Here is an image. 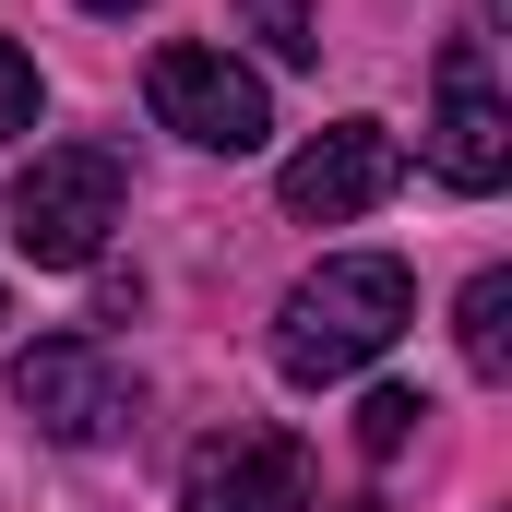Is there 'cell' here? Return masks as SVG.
Here are the masks:
<instances>
[{"label":"cell","instance_id":"1","mask_svg":"<svg viewBox=\"0 0 512 512\" xmlns=\"http://www.w3.org/2000/svg\"><path fill=\"white\" fill-rule=\"evenodd\" d=\"M405 322H417V274H405L393 251H334L298 298H286V322H274V370L310 382V393H322V382H358Z\"/></svg>","mask_w":512,"mask_h":512},{"label":"cell","instance_id":"2","mask_svg":"<svg viewBox=\"0 0 512 512\" xmlns=\"http://www.w3.org/2000/svg\"><path fill=\"white\" fill-rule=\"evenodd\" d=\"M120 203H131V167L108 143H48V155L12 179V251L36 262V274H84V262L108 251Z\"/></svg>","mask_w":512,"mask_h":512},{"label":"cell","instance_id":"3","mask_svg":"<svg viewBox=\"0 0 512 512\" xmlns=\"http://www.w3.org/2000/svg\"><path fill=\"white\" fill-rule=\"evenodd\" d=\"M12 405L48 429V441H72V453H96V441H120L131 429V370L96 346V334H48V346H24L12 358Z\"/></svg>","mask_w":512,"mask_h":512},{"label":"cell","instance_id":"4","mask_svg":"<svg viewBox=\"0 0 512 512\" xmlns=\"http://www.w3.org/2000/svg\"><path fill=\"white\" fill-rule=\"evenodd\" d=\"M143 96H155V120L179 131V143H203V155H262V131H274L262 72H239L227 48H155Z\"/></svg>","mask_w":512,"mask_h":512},{"label":"cell","instance_id":"5","mask_svg":"<svg viewBox=\"0 0 512 512\" xmlns=\"http://www.w3.org/2000/svg\"><path fill=\"white\" fill-rule=\"evenodd\" d=\"M179 512H310V441L298 429H215L179 477Z\"/></svg>","mask_w":512,"mask_h":512},{"label":"cell","instance_id":"6","mask_svg":"<svg viewBox=\"0 0 512 512\" xmlns=\"http://www.w3.org/2000/svg\"><path fill=\"white\" fill-rule=\"evenodd\" d=\"M393 179H405V143H393L382 120H334L322 143H298L286 155V215L298 227H346V215H370V203H393Z\"/></svg>","mask_w":512,"mask_h":512},{"label":"cell","instance_id":"7","mask_svg":"<svg viewBox=\"0 0 512 512\" xmlns=\"http://www.w3.org/2000/svg\"><path fill=\"white\" fill-rule=\"evenodd\" d=\"M429 167H441L453 191H501V179H512V108H501L489 60H477L465 36L441 48V120H429Z\"/></svg>","mask_w":512,"mask_h":512},{"label":"cell","instance_id":"8","mask_svg":"<svg viewBox=\"0 0 512 512\" xmlns=\"http://www.w3.org/2000/svg\"><path fill=\"white\" fill-rule=\"evenodd\" d=\"M453 346H465V370H477V382H512V274H501V262L465 286V310H453Z\"/></svg>","mask_w":512,"mask_h":512},{"label":"cell","instance_id":"9","mask_svg":"<svg viewBox=\"0 0 512 512\" xmlns=\"http://www.w3.org/2000/svg\"><path fill=\"white\" fill-rule=\"evenodd\" d=\"M417 429H429V393H405V382H382L370 405H358V453H370V465H393Z\"/></svg>","mask_w":512,"mask_h":512},{"label":"cell","instance_id":"10","mask_svg":"<svg viewBox=\"0 0 512 512\" xmlns=\"http://www.w3.org/2000/svg\"><path fill=\"white\" fill-rule=\"evenodd\" d=\"M274 60H322V0H239Z\"/></svg>","mask_w":512,"mask_h":512},{"label":"cell","instance_id":"11","mask_svg":"<svg viewBox=\"0 0 512 512\" xmlns=\"http://www.w3.org/2000/svg\"><path fill=\"white\" fill-rule=\"evenodd\" d=\"M36 96H48V84H36V60L0 36V143H24V131H36Z\"/></svg>","mask_w":512,"mask_h":512},{"label":"cell","instance_id":"12","mask_svg":"<svg viewBox=\"0 0 512 512\" xmlns=\"http://www.w3.org/2000/svg\"><path fill=\"white\" fill-rule=\"evenodd\" d=\"M84 12H143V0H84Z\"/></svg>","mask_w":512,"mask_h":512},{"label":"cell","instance_id":"13","mask_svg":"<svg viewBox=\"0 0 512 512\" xmlns=\"http://www.w3.org/2000/svg\"><path fill=\"white\" fill-rule=\"evenodd\" d=\"M0 322H12V310H0Z\"/></svg>","mask_w":512,"mask_h":512}]
</instances>
